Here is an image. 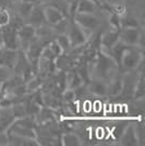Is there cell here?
I'll list each match as a JSON object with an SVG mask.
<instances>
[{
    "label": "cell",
    "instance_id": "1",
    "mask_svg": "<svg viewBox=\"0 0 145 146\" xmlns=\"http://www.w3.org/2000/svg\"><path fill=\"white\" fill-rule=\"evenodd\" d=\"M92 63H93V71L95 76L100 80L108 79L110 73L114 72L116 69H119L116 61L106 52H104L102 49L97 51L96 57Z\"/></svg>",
    "mask_w": 145,
    "mask_h": 146
},
{
    "label": "cell",
    "instance_id": "2",
    "mask_svg": "<svg viewBox=\"0 0 145 146\" xmlns=\"http://www.w3.org/2000/svg\"><path fill=\"white\" fill-rule=\"evenodd\" d=\"M144 60L143 48H138L136 46H130L124 51L121 58L120 71L122 72H130L138 70Z\"/></svg>",
    "mask_w": 145,
    "mask_h": 146
},
{
    "label": "cell",
    "instance_id": "3",
    "mask_svg": "<svg viewBox=\"0 0 145 146\" xmlns=\"http://www.w3.org/2000/svg\"><path fill=\"white\" fill-rule=\"evenodd\" d=\"M83 30L90 31L91 33H100L104 32L103 29L106 27L105 21L99 14L91 13H75L73 19Z\"/></svg>",
    "mask_w": 145,
    "mask_h": 146
},
{
    "label": "cell",
    "instance_id": "4",
    "mask_svg": "<svg viewBox=\"0 0 145 146\" xmlns=\"http://www.w3.org/2000/svg\"><path fill=\"white\" fill-rule=\"evenodd\" d=\"M119 39L122 43L129 46H140L143 48L144 40V31L142 27L139 29H120Z\"/></svg>",
    "mask_w": 145,
    "mask_h": 146
},
{
    "label": "cell",
    "instance_id": "5",
    "mask_svg": "<svg viewBox=\"0 0 145 146\" xmlns=\"http://www.w3.org/2000/svg\"><path fill=\"white\" fill-rule=\"evenodd\" d=\"M66 34L70 40L71 48H76L80 46H83L87 42V38H86L83 29L74 20H70Z\"/></svg>",
    "mask_w": 145,
    "mask_h": 146
},
{
    "label": "cell",
    "instance_id": "6",
    "mask_svg": "<svg viewBox=\"0 0 145 146\" xmlns=\"http://www.w3.org/2000/svg\"><path fill=\"white\" fill-rule=\"evenodd\" d=\"M0 33L2 37V43L3 47L8 49H13V50H18L20 48V44H19L18 38V30L12 27L11 25H6L0 27Z\"/></svg>",
    "mask_w": 145,
    "mask_h": 146
},
{
    "label": "cell",
    "instance_id": "7",
    "mask_svg": "<svg viewBox=\"0 0 145 146\" xmlns=\"http://www.w3.org/2000/svg\"><path fill=\"white\" fill-rule=\"evenodd\" d=\"M138 78H139V74L135 73V71H130L126 75H122V88L119 94L121 97L129 98V99L133 98Z\"/></svg>",
    "mask_w": 145,
    "mask_h": 146
},
{
    "label": "cell",
    "instance_id": "8",
    "mask_svg": "<svg viewBox=\"0 0 145 146\" xmlns=\"http://www.w3.org/2000/svg\"><path fill=\"white\" fill-rule=\"evenodd\" d=\"M36 37V33H35V27L30 24H23L18 30V38L19 44H20V48L23 51H26V49L29 48L30 44L32 40Z\"/></svg>",
    "mask_w": 145,
    "mask_h": 146
},
{
    "label": "cell",
    "instance_id": "9",
    "mask_svg": "<svg viewBox=\"0 0 145 146\" xmlns=\"http://www.w3.org/2000/svg\"><path fill=\"white\" fill-rule=\"evenodd\" d=\"M25 24H30L34 27H38L43 24H46V18L44 13V5L42 3H35L27 18L24 20Z\"/></svg>",
    "mask_w": 145,
    "mask_h": 146
},
{
    "label": "cell",
    "instance_id": "10",
    "mask_svg": "<svg viewBox=\"0 0 145 146\" xmlns=\"http://www.w3.org/2000/svg\"><path fill=\"white\" fill-rule=\"evenodd\" d=\"M119 40V31L107 30L100 34V49L109 50Z\"/></svg>",
    "mask_w": 145,
    "mask_h": 146
},
{
    "label": "cell",
    "instance_id": "11",
    "mask_svg": "<svg viewBox=\"0 0 145 146\" xmlns=\"http://www.w3.org/2000/svg\"><path fill=\"white\" fill-rule=\"evenodd\" d=\"M103 11L102 7L96 5L91 0H79L76 6V13H91V14H99Z\"/></svg>",
    "mask_w": 145,
    "mask_h": 146
},
{
    "label": "cell",
    "instance_id": "12",
    "mask_svg": "<svg viewBox=\"0 0 145 146\" xmlns=\"http://www.w3.org/2000/svg\"><path fill=\"white\" fill-rule=\"evenodd\" d=\"M120 144L124 146H135L139 145V141H138V136L135 133V129L132 125H129L123 131L122 135L120 136Z\"/></svg>",
    "mask_w": 145,
    "mask_h": 146
},
{
    "label": "cell",
    "instance_id": "13",
    "mask_svg": "<svg viewBox=\"0 0 145 146\" xmlns=\"http://www.w3.org/2000/svg\"><path fill=\"white\" fill-rule=\"evenodd\" d=\"M44 13H45L46 22H47L49 25L56 24V23L60 22L62 19L66 18L59 10H57L54 7L46 6V5H44Z\"/></svg>",
    "mask_w": 145,
    "mask_h": 146
},
{
    "label": "cell",
    "instance_id": "14",
    "mask_svg": "<svg viewBox=\"0 0 145 146\" xmlns=\"http://www.w3.org/2000/svg\"><path fill=\"white\" fill-rule=\"evenodd\" d=\"M86 87H87V90H90L91 93L95 94V95H98V96H105V95L108 94L107 84L100 79L91 80L86 84Z\"/></svg>",
    "mask_w": 145,
    "mask_h": 146
},
{
    "label": "cell",
    "instance_id": "15",
    "mask_svg": "<svg viewBox=\"0 0 145 146\" xmlns=\"http://www.w3.org/2000/svg\"><path fill=\"white\" fill-rule=\"evenodd\" d=\"M17 58H18V50L8 49L3 47L1 60H0V66H5V67H8L10 69H13Z\"/></svg>",
    "mask_w": 145,
    "mask_h": 146
},
{
    "label": "cell",
    "instance_id": "16",
    "mask_svg": "<svg viewBox=\"0 0 145 146\" xmlns=\"http://www.w3.org/2000/svg\"><path fill=\"white\" fill-rule=\"evenodd\" d=\"M120 26L121 29H139L142 27L140 20L133 14L124 13L122 17H120Z\"/></svg>",
    "mask_w": 145,
    "mask_h": 146
},
{
    "label": "cell",
    "instance_id": "17",
    "mask_svg": "<svg viewBox=\"0 0 145 146\" xmlns=\"http://www.w3.org/2000/svg\"><path fill=\"white\" fill-rule=\"evenodd\" d=\"M82 84H83V82L79 76V74L76 73V71H73L71 69L68 70V73H66V90L68 88V90L74 91Z\"/></svg>",
    "mask_w": 145,
    "mask_h": 146
},
{
    "label": "cell",
    "instance_id": "18",
    "mask_svg": "<svg viewBox=\"0 0 145 146\" xmlns=\"http://www.w3.org/2000/svg\"><path fill=\"white\" fill-rule=\"evenodd\" d=\"M108 88V94L111 96H117L119 95L122 88V74H117L115 75L111 81H110V84L107 85Z\"/></svg>",
    "mask_w": 145,
    "mask_h": 146
},
{
    "label": "cell",
    "instance_id": "19",
    "mask_svg": "<svg viewBox=\"0 0 145 146\" xmlns=\"http://www.w3.org/2000/svg\"><path fill=\"white\" fill-rule=\"evenodd\" d=\"M61 142L63 145L67 146H79L81 145L80 137L74 133H65L61 136Z\"/></svg>",
    "mask_w": 145,
    "mask_h": 146
},
{
    "label": "cell",
    "instance_id": "20",
    "mask_svg": "<svg viewBox=\"0 0 145 146\" xmlns=\"http://www.w3.org/2000/svg\"><path fill=\"white\" fill-rule=\"evenodd\" d=\"M144 94V74H143V72H141L139 78H138V81H136V85H135L133 98H135V99H143Z\"/></svg>",
    "mask_w": 145,
    "mask_h": 146
},
{
    "label": "cell",
    "instance_id": "21",
    "mask_svg": "<svg viewBox=\"0 0 145 146\" xmlns=\"http://www.w3.org/2000/svg\"><path fill=\"white\" fill-rule=\"evenodd\" d=\"M56 40H57V43L59 44L61 50H62V54H67V52H69L71 50V44H70V40L67 36V34L57 35Z\"/></svg>",
    "mask_w": 145,
    "mask_h": 146
},
{
    "label": "cell",
    "instance_id": "22",
    "mask_svg": "<svg viewBox=\"0 0 145 146\" xmlns=\"http://www.w3.org/2000/svg\"><path fill=\"white\" fill-rule=\"evenodd\" d=\"M69 23H70V19L65 18V19H62L60 22L51 25V27H53V30H54V32L57 35L66 34L67 30H68V26H69Z\"/></svg>",
    "mask_w": 145,
    "mask_h": 146
},
{
    "label": "cell",
    "instance_id": "23",
    "mask_svg": "<svg viewBox=\"0 0 145 146\" xmlns=\"http://www.w3.org/2000/svg\"><path fill=\"white\" fill-rule=\"evenodd\" d=\"M10 18H11L10 9H7V8H0V27L6 26V25L9 24V22H10Z\"/></svg>",
    "mask_w": 145,
    "mask_h": 146
},
{
    "label": "cell",
    "instance_id": "24",
    "mask_svg": "<svg viewBox=\"0 0 145 146\" xmlns=\"http://www.w3.org/2000/svg\"><path fill=\"white\" fill-rule=\"evenodd\" d=\"M11 70L12 69H10V68L5 67V66H0V85H2L12 75Z\"/></svg>",
    "mask_w": 145,
    "mask_h": 146
},
{
    "label": "cell",
    "instance_id": "25",
    "mask_svg": "<svg viewBox=\"0 0 145 146\" xmlns=\"http://www.w3.org/2000/svg\"><path fill=\"white\" fill-rule=\"evenodd\" d=\"M127 127L128 125H118V124H117L115 128H114V130H112V135L115 136V139L119 140L120 136L122 135V133H123V131L126 130Z\"/></svg>",
    "mask_w": 145,
    "mask_h": 146
},
{
    "label": "cell",
    "instance_id": "26",
    "mask_svg": "<svg viewBox=\"0 0 145 146\" xmlns=\"http://www.w3.org/2000/svg\"><path fill=\"white\" fill-rule=\"evenodd\" d=\"M12 1L11 0H0V8H7V9H11L12 7Z\"/></svg>",
    "mask_w": 145,
    "mask_h": 146
},
{
    "label": "cell",
    "instance_id": "27",
    "mask_svg": "<svg viewBox=\"0 0 145 146\" xmlns=\"http://www.w3.org/2000/svg\"><path fill=\"white\" fill-rule=\"evenodd\" d=\"M91 1H93V2H95L96 5H98L99 7H102V9H103V3L105 2L104 0H91Z\"/></svg>",
    "mask_w": 145,
    "mask_h": 146
},
{
    "label": "cell",
    "instance_id": "28",
    "mask_svg": "<svg viewBox=\"0 0 145 146\" xmlns=\"http://www.w3.org/2000/svg\"><path fill=\"white\" fill-rule=\"evenodd\" d=\"M22 1H25V2H29V3H32V5H35V3H38V0H22Z\"/></svg>",
    "mask_w": 145,
    "mask_h": 146
},
{
    "label": "cell",
    "instance_id": "29",
    "mask_svg": "<svg viewBox=\"0 0 145 146\" xmlns=\"http://www.w3.org/2000/svg\"><path fill=\"white\" fill-rule=\"evenodd\" d=\"M49 0H38V3H42V5H45V3H47Z\"/></svg>",
    "mask_w": 145,
    "mask_h": 146
}]
</instances>
